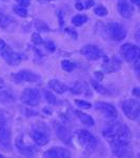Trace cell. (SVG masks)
<instances>
[{
  "mask_svg": "<svg viewBox=\"0 0 140 158\" xmlns=\"http://www.w3.org/2000/svg\"><path fill=\"white\" fill-rule=\"evenodd\" d=\"M0 147L6 151L12 150L11 116L3 110H0Z\"/></svg>",
  "mask_w": 140,
  "mask_h": 158,
  "instance_id": "1",
  "label": "cell"
},
{
  "mask_svg": "<svg viewBox=\"0 0 140 158\" xmlns=\"http://www.w3.org/2000/svg\"><path fill=\"white\" fill-rule=\"evenodd\" d=\"M102 135L104 138H106L109 141L117 138H129L131 137V132L130 129L126 124L120 123V122H115L112 123L108 128H105L102 131Z\"/></svg>",
  "mask_w": 140,
  "mask_h": 158,
  "instance_id": "2",
  "label": "cell"
},
{
  "mask_svg": "<svg viewBox=\"0 0 140 158\" xmlns=\"http://www.w3.org/2000/svg\"><path fill=\"white\" fill-rule=\"evenodd\" d=\"M111 151L114 156L129 157L132 155V148L129 138H117L110 141Z\"/></svg>",
  "mask_w": 140,
  "mask_h": 158,
  "instance_id": "3",
  "label": "cell"
},
{
  "mask_svg": "<svg viewBox=\"0 0 140 158\" xmlns=\"http://www.w3.org/2000/svg\"><path fill=\"white\" fill-rule=\"evenodd\" d=\"M75 137L77 141L82 146L86 151L93 152L97 148L98 141L96 137L86 130H77L75 132Z\"/></svg>",
  "mask_w": 140,
  "mask_h": 158,
  "instance_id": "4",
  "label": "cell"
},
{
  "mask_svg": "<svg viewBox=\"0 0 140 158\" xmlns=\"http://www.w3.org/2000/svg\"><path fill=\"white\" fill-rule=\"evenodd\" d=\"M121 109L126 116L131 120H136L139 117L140 103L136 99H128L121 104Z\"/></svg>",
  "mask_w": 140,
  "mask_h": 158,
  "instance_id": "5",
  "label": "cell"
},
{
  "mask_svg": "<svg viewBox=\"0 0 140 158\" xmlns=\"http://www.w3.org/2000/svg\"><path fill=\"white\" fill-rule=\"evenodd\" d=\"M21 101L27 106H36L41 102V96H40L39 91L36 89L27 88L22 92L21 94Z\"/></svg>",
  "mask_w": 140,
  "mask_h": 158,
  "instance_id": "6",
  "label": "cell"
},
{
  "mask_svg": "<svg viewBox=\"0 0 140 158\" xmlns=\"http://www.w3.org/2000/svg\"><path fill=\"white\" fill-rule=\"evenodd\" d=\"M13 80L16 83H22V82H36L41 79V76L39 74L33 72L30 70H21L19 72L13 74L12 76Z\"/></svg>",
  "mask_w": 140,
  "mask_h": 158,
  "instance_id": "7",
  "label": "cell"
},
{
  "mask_svg": "<svg viewBox=\"0 0 140 158\" xmlns=\"http://www.w3.org/2000/svg\"><path fill=\"white\" fill-rule=\"evenodd\" d=\"M108 36L114 41H121L126 37V31L121 24L117 22H111L106 25Z\"/></svg>",
  "mask_w": 140,
  "mask_h": 158,
  "instance_id": "8",
  "label": "cell"
},
{
  "mask_svg": "<svg viewBox=\"0 0 140 158\" xmlns=\"http://www.w3.org/2000/svg\"><path fill=\"white\" fill-rule=\"evenodd\" d=\"M120 54L128 62L134 64L137 60H139V48L135 44L126 43L120 48Z\"/></svg>",
  "mask_w": 140,
  "mask_h": 158,
  "instance_id": "9",
  "label": "cell"
},
{
  "mask_svg": "<svg viewBox=\"0 0 140 158\" xmlns=\"http://www.w3.org/2000/svg\"><path fill=\"white\" fill-rule=\"evenodd\" d=\"M31 137L34 142L39 147H43L49 143L50 141V133L45 127H37L31 131Z\"/></svg>",
  "mask_w": 140,
  "mask_h": 158,
  "instance_id": "10",
  "label": "cell"
},
{
  "mask_svg": "<svg viewBox=\"0 0 140 158\" xmlns=\"http://www.w3.org/2000/svg\"><path fill=\"white\" fill-rule=\"evenodd\" d=\"M0 52H1V56H2V58H3V60L6 61L9 65L15 67V65H18L19 63L21 62L22 56L18 54V53L14 52L9 45L6 44V47L0 51Z\"/></svg>",
  "mask_w": 140,
  "mask_h": 158,
  "instance_id": "11",
  "label": "cell"
},
{
  "mask_svg": "<svg viewBox=\"0 0 140 158\" xmlns=\"http://www.w3.org/2000/svg\"><path fill=\"white\" fill-rule=\"evenodd\" d=\"M80 53L82 54L86 59L89 60H99L101 57L103 56L102 54V51L99 49L98 47L93 44H89V45H84L82 49L80 50Z\"/></svg>",
  "mask_w": 140,
  "mask_h": 158,
  "instance_id": "12",
  "label": "cell"
},
{
  "mask_svg": "<svg viewBox=\"0 0 140 158\" xmlns=\"http://www.w3.org/2000/svg\"><path fill=\"white\" fill-rule=\"evenodd\" d=\"M96 110L100 112L101 114H103V116L108 117V118H116L118 115L116 108L114 106H112L111 103L104 102V101H97L95 103Z\"/></svg>",
  "mask_w": 140,
  "mask_h": 158,
  "instance_id": "13",
  "label": "cell"
},
{
  "mask_svg": "<svg viewBox=\"0 0 140 158\" xmlns=\"http://www.w3.org/2000/svg\"><path fill=\"white\" fill-rule=\"evenodd\" d=\"M15 146H16L17 150H18V152L20 154L24 155V156H27V157H32L35 155V152H36V150H35V148L33 146H31V144H27L25 142L23 141V139H22V137H18V138L16 139V141H15Z\"/></svg>",
  "mask_w": 140,
  "mask_h": 158,
  "instance_id": "14",
  "label": "cell"
},
{
  "mask_svg": "<svg viewBox=\"0 0 140 158\" xmlns=\"http://www.w3.org/2000/svg\"><path fill=\"white\" fill-rule=\"evenodd\" d=\"M55 130L56 134H57L58 138H59L63 143L70 144L72 141V134H71L70 130L67 127L63 126L61 123H55Z\"/></svg>",
  "mask_w": 140,
  "mask_h": 158,
  "instance_id": "15",
  "label": "cell"
},
{
  "mask_svg": "<svg viewBox=\"0 0 140 158\" xmlns=\"http://www.w3.org/2000/svg\"><path fill=\"white\" fill-rule=\"evenodd\" d=\"M43 157L49 158H68L71 157V152L64 148L56 147L47 150V152L43 153Z\"/></svg>",
  "mask_w": 140,
  "mask_h": 158,
  "instance_id": "16",
  "label": "cell"
},
{
  "mask_svg": "<svg viewBox=\"0 0 140 158\" xmlns=\"http://www.w3.org/2000/svg\"><path fill=\"white\" fill-rule=\"evenodd\" d=\"M71 92H72L73 94H75V95L92 96V91H91L90 86H89L88 83L84 82V81H77V82L72 86Z\"/></svg>",
  "mask_w": 140,
  "mask_h": 158,
  "instance_id": "17",
  "label": "cell"
},
{
  "mask_svg": "<svg viewBox=\"0 0 140 158\" xmlns=\"http://www.w3.org/2000/svg\"><path fill=\"white\" fill-rule=\"evenodd\" d=\"M118 12L124 18H131L134 14V7L126 0H120L118 2Z\"/></svg>",
  "mask_w": 140,
  "mask_h": 158,
  "instance_id": "18",
  "label": "cell"
},
{
  "mask_svg": "<svg viewBox=\"0 0 140 158\" xmlns=\"http://www.w3.org/2000/svg\"><path fill=\"white\" fill-rule=\"evenodd\" d=\"M120 69V61L117 58H112V59H106L105 62L103 63V70L106 73H113L116 72Z\"/></svg>",
  "mask_w": 140,
  "mask_h": 158,
  "instance_id": "19",
  "label": "cell"
},
{
  "mask_svg": "<svg viewBox=\"0 0 140 158\" xmlns=\"http://www.w3.org/2000/svg\"><path fill=\"white\" fill-rule=\"evenodd\" d=\"M49 86L53 91L58 94H64L65 92L68 90V88L64 83H62L60 80H57V79H52V80H50Z\"/></svg>",
  "mask_w": 140,
  "mask_h": 158,
  "instance_id": "20",
  "label": "cell"
},
{
  "mask_svg": "<svg viewBox=\"0 0 140 158\" xmlns=\"http://www.w3.org/2000/svg\"><path fill=\"white\" fill-rule=\"evenodd\" d=\"M75 114H76V116H77V118L81 121V123L85 124V126H88V127H94L95 121H94V119L92 116L83 113V112L79 111V110H76Z\"/></svg>",
  "mask_w": 140,
  "mask_h": 158,
  "instance_id": "21",
  "label": "cell"
},
{
  "mask_svg": "<svg viewBox=\"0 0 140 158\" xmlns=\"http://www.w3.org/2000/svg\"><path fill=\"white\" fill-rule=\"evenodd\" d=\"M15 22L16 21L14 19H12L11 17L0 13V27H2L4 30H10L15 24Z\"/></svg>",
  "mask_w": 140,
  "mask_h": 158,
  "instance_id": "22",
  "label": "cell"
},
{
  "mask_svg": "<svg viewBox=\"0 0 140 158\" xmlns=\"http://www.w3.org/2000/svg\"><path fill=\"white\" fill-rule=\"evenodd\" d=\"M91 85L94 88V90L97 91L99 94H102V95H108V94H109V90H108V89H106L105 86H103L100 82H99V81H97V80H91Z\"/></svg>",
  "mask_w": 140,
  "mask_h": 158,
  "instance_id": "23",
  "label": "cell"
},
{
  "mask_svg": "<svg viewBox=\"0 0 140 158\" xmlns=\"http://www.w3.org/2000/svg\"><path fill=\"white\" fill-rule=\"evenodd\" d=\"M15 101L14 96L11 95L9 92L0 91V102L1 103H12Z\"/></svg>",
  "mask_w": 140,
  "mask_h": 158,
  "instance_id": "24",
  "label": "cell"
},
{
  "mask_svg": "<svg viewBox=\"0 0 140 158\" xmlns=\"http://www.w3.org/2000/svg\"><path fill=\"white\" fill-rule=\"evenodd\" d=\"M88 21V17L85 15H76L72 18V23L76 27H81Z\"/></svg>",
  "mask_w": 140,
  "mask_h": 158,
  "instance_id": "25",
  "label": "cell"
},
{
  "mask_svg": "<svg viewBox=\"0 0 140 158\" xmlns=\"http://www.w3.org/2000/svg\"><path fill=\"white\" fill-rule=\"evenodd\" d=\"M44 97H45V100H47L50 104H60L61 103V101L58 100V99L55 97L54 94L51 93L50 91H44Z\"/></svg>",
  "mask_w": 140,
  "mask_h": 158,
  "instance_id": "26",
  "label": "cell"
},
{
  "mask_svg": "<svg viewBox=\"0 0 140 158\" xmlns=\"http://www.w3.org/2000/svg\"><path fill=\"white\" fill-rule=\"evenodd\" d=\"M75 67L76 65L70 60H62L61 61V68H62V70H64L65 72H72L74 69H75Z\"/></svg>",
  "mask_w": 140,
  "mask_h": 158,
  "instance_id": "27",
  "label": "cell"
},
{
  "mask_svg": "<svg viewBox=\"0 0 140 158\" xmlns=\"http://www.w3.org/2000/svg\"><path fill=\"white\" fill-rule=\"evenodd\" d=\"M13 11H14L20 17H27V7H24V6H14L13 7Z\"/></svg>",
  "mask_w": 140,
  "mask_h": 158,
  "instance_id": "28",
  "label": "cell"
},
{
  "mask_svg": "<svg viewBox=\"0 0 140 158\" xmlns=\"http://www.w3.org/2000/svg\"><path fill=\"white\" fill-rule=\"evenodd\" d=\"M94 13H95L97 16H105V15H108V10L105 9L103 6H96L95 9H94Z\"/></svg>",
  "mask_w": 140,
  "mask_h": 158,
  "instance_id": "29",
  "label": "cell"
},
{
  "mask_svg": "<svg viewBox=\"0 0 140 158\" xmlns=\"http://www.w3.org/2000/svg\"><path fill=\"white\" fill-rule=\"evenodd\" d=\"M75 103L81 109L89 110V109L92 108V104L90 102H88V101H84V100H78V99H77V100H75Z\"/></svg>",
  "mask_w": 140,
  "mask_h": 158,
  "instance_id": "30",
  "label": "cell"
},
{
  "mask_svg": "<svg viewBox=\"0 0 140 158\" xmlns=\"http://www.w3.org/2000/svg\"><path fill=\"white\" fill-rule=\"evenodd\" d=\"M32 41L34 42L36 45H40L43 43V39L41 38V36L38 34V33H34V34L32 35Z\"/></svg>",
  "mask_w": 140,
  "mask_h": 158,
  "instance_id": "31",
  "label": "cell"
},
{
  "mask_svg": "<svg viewBox=\"0 0 140 158\" xmlns=\"http://www.w3.org/2000/svg\"><path fill=\"white\" fill-rule=\"evenodd\" d=\"M16 1H17V3H18L19 6L27 7V6H30L31 0H16Z\"/></svg>",
  "mask_w": 140,
  "mask_h": 158,
  "instance_id": "32",
  "label": "cell"
},
{
  "mask_svg": "<svg viewBox=\"0 0 140 158\" xmlns=\"http://www.w3.org/2000/svg\"><path fill=\"white\" fill-rule=\"evenodd\" d=\"M94 4H95L94 0H86L85 3L83 4V6H84V9H90V7H91V6H93Z\"/></svg>",
  "mask_w": 140,
  "mask_h": 158,
  "instance_id": "33",
  "label": "cell"
},
{
  "mask_svg": "<svg viewBox=\"0 0 140 158\" xmlns=\"http://www.w3.org/2000/svg\"><path fill=\"white\" fill-rule=\"evenodd\" d=\"M65 32L68 33V34H70L71 36H72V37L74 38V39H76V38H77V34H76V32H75V31H74V30H71L70 27H68Z\"/></svg>",
  "mask_w": 140,
  "mask_h": 158,
  "instance_id": "34",
  "label": "cell"
},
{
  "mask_svg": "<svg viewBox=\"0 0 140 158\" xmlns=\"http://www.w3.org/2000/svg\"><path fill=\"white\" fill-rule=\"evenodd\" d=\"M45 45H47V49L49 51H51V52H54V51H55V45H54V43H53V42L49 41Z\"/></svg>",
  "mask_w": 140,
  "mask_h": 158,
  "instance_id": "35",
  "label": "cell"
},
{
  "mask_svg": "<svg viewBox=\"0 0 140 158\" xmlns=\"http://www.w3.org/2000/svg\"><path fill=\"white\" fill-rule=\"evenodd\" d=\"M75 7H76V10H78V11H82V10H84L83 3H81V2H77V3L75 4Z\"/></svg>",
  "mask_w": 140,
  "mask_h": 158,
  "instance_id": "36",
  "label": "cell"
},
{
  "mask_svg": "<svg viewBox=\"0 0 140 158\" xmlns=\"http://www.w3.org/2000/svg\"><path fill=\"white\" fill-rule=\"evenodd\" d=\"M95 76H96V78L98 79V81L102 80V78H103V75L101 74V72H95Z\"/></svg>",
  "mask_w": 140,
  "mask_h": 158,
  "instance_id": "37",
  "label": "cell"
},
{
  "mask_svg": "<svg viewBox=\"0 0 140 158\" xmlns=\"http://www.w3.org/2000/svg\"><path fill=\"white\" fill-rule=\"evenodd\" d=\"M139 91H140V90H139L138 88H135L134 90H133V94L135 95V97H137V98L139 97Z\"/></svg>",
  "mask_w": 140,
  "mask_h": 158,
  "instance_id": "38",
  "label": "cell"
},
{
  "mask_svg": "<svg viewBox=\"0 0 140 158\" xmlns=\"http://www.w3.org/2000/svg\"><path fill=\"white\" fill-rule=\"evenodd\" d=\"M4 47H6V42H4L2 39H0V51H1L2 49H3Z\"/></svg>",
  "mask_w": 140,
  "mask_h": 158,
  "instance_id": "39",
  "label": "cell"
},
{
  "mask_svg": "<svg viewBox=\"0 0 140 158\" xmlns=\"http://www.w3.org/2000/svg\"><path fill=\"white\" fill-rule=\"evenodd\" d=\"M4 86H6V83H4L3 79H2V78H0V89H3Z\"/></svg>",
  "mask_w": 140,
  "mask_h": 158,
  "instance_id": "40",
  "label": "cell"
},
{
  "mask_svg": "<svg viewBox=\"0 0 140 158\" xmlns=\"http://www.w3.org/2000/svg\"><path fill=\"white\" fill-rule=\"evenodd\" d=\"M131 1H132V3H135V4H137V6L140 4V0H131Z\"/></svg>",
  "mask_w": 140,
  "mask_h": 158,
  "instance_id": "41",
  "label": "cell"
},
{
  "mask_svg": "<svg viewBox=\"0 0 140 158\" xmlns=\"http://www.w3.org/2000/svg\"><path fill=\"white\" fill-rule=\"evenodd\" d=\"M39 2H41V3H47V2H50V1H54V0H38Z\"/></svg>",
  "mask_w": 140,
  "mask_h": 158,
  "instance_id": "42",
  "label": "cell"
},
{
  "mask_svg": "<svg viewBox=\"0 0 140 158\" xmlns=\"http://www.w3.org/2000/svg\"><path fill=\"white\" fill-rule=\"evenodd\" d=\"M0 157H3V156H2V154H0Z\"/></svg>",
  "mask_w": 140,
  "mask_h": 158,
  "instance_id": "43",
  "label": "cell"
}]
</instances>
